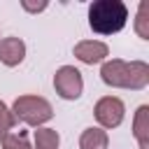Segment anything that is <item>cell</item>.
Listing matches in <instances>:
<instances>
[{
  "instance_id": "6da1fadb",
  "label": "cell",
  "mask_w": 149,
  "mask_h": 149,
  "mask_svg": "<svg viewBox=\"0 0 149 149\" xmlns=\"http://www.w3.org/2000/svg\"><path fill=\"white\" fill-rule=\"evenodd\" d=\"M100 79L112 86V88H130V91H142L149 84V65L144 61H102L100 65Z\"/></svg>"
},
{
  "instance_id": "7a4b0ae2",
  "label": "cell",
  "mask_w": 149,
  "mask_h": 149,
  "mask_svg": "<svg viewBox=\"0 0 149 149\" xmlns=\"http://www.w3.org/2000/svg\"><path fill=\"white\" fill-rule=\"evenodd\" d=\"M128 7L123 0H93L88 5V26L98 35H114L126 28Z\"/></svg>"
},
{
  "instance_id": "3957f363",
  "label": "cell",
  "mask_w": 149,
  "mask_h": 149,
  "mask_svg": "<svg viewBox=\"0 0 149 149\" xmlns=\"http://www.w3.org/2000/svg\"><path fill=\"white\" fill-rule=\"evenodd\" d=\"M9 109L16 121H23L33 128H40L54 119V107L42 95H19Z\"/></svg>"
},
{
  "instance_id": "277c9868",
  "label": "cell",
  "mask_w": 149,
  "mask_h": 149,
  "mask_svg": "<svg viewBox=\"0 0 149 149\" xmlns=\"http://www.w3.org/2000/svg\"><path fill=\"white\" fill-rule=\"evenodd\" d=\"M93 114H95L98 128L109 130V128L121 126V121H123V116H126V105H123V100L116 98V95H105V98H100V100L95 102Z\"/></svg>"
},
{
  "instance_id": "5b68a950",
  "label": "cell",
  "mask_w": 149,
  "mask_h": 149,
  "mask_svg": "<svg viewBox=\"0 0 149 149\" xmlns=\"http://www.w3.org/2000/svg\"><path fill=\"white\" fill-rule=\"evenodd\" d=\"M54 88L63 100H77L84 91V77L74 65H61L54 74Z\"/></svg>"
},
{
  "instance_id": "8992f818",
  "label": "cell",
  "mask_w": 149,
  "mask_h": 149,
  "mask_svg": "<svg viewBox=\"0 0 149 149\" xmlns=\"http://www.w3.org/2000/svg\"><path fill=\"white\" fill-rule=\"evenodd\" d=\"M74 58L86 63V65H95V63H102L107 56H109V47L100 40H81L74 44L72 49Z\"/></svg>"
},
{
  "instance_id": "52a82bcc",
  "label": "cell",
  "mask_w": 149,
  "mask_h": 149,
  "mask_svg": "<svg viewBox=\"0 0 149 149\" xmlns=\"http://www.w3.org/2000/svg\"><path fill=\"white\" fill-rule=\"evenodd\" d=\"M26 58V42L21 37H2L0 40V63L7 68L21 65Z\"/></svg>"
},
{
  "instance_id": "ba28073f",
  "label": "cell",
  "mask_w": 149,
  "mask_h": 149,
  "mask_svg": "<svg viewBox=\"0 0 149 149\" xmlns=\"http://www.w3.org/2000/svg\"><path fill=\"white\" fill-rule=\"evenodd\" d=\"M133 135L140 149H149V105H140L133 116Z\"/></svg>"
},
{
  "instance_id": "9c48e42d",
  "label": "cell",
  "mask_w": 149,
  "mask_h": 149,
  "mask_svg": "<svg viewBox=\"0 0 149 149\" xmlns=\"http://www.w3.org/2000/svg\"><path fill=\"white\" fill-rule=\"evenodd\" d=\"M107 147H109V135L98 126H91L79 135V149H107Z\"/></svg>"
},
{
  "instance_id": "30bf717a",
  "label": "cell",
  "mask_w": 149,
  "mask_h": 149,
  "mask_svg": "<svg viewBox=\"0 0 149 149\" xmlns=\"http://www.w3.org/2000/svg\"><path fill=\"white\" fill-rule=\"evenodd\" d=\"M33 142H35V149H58L61 135H58V130H54V128L40 126V128H35V133H33Z\"/></svg>"
},
{
  "instance_id": "8fae6325",
  "label": "cell",
  "mask_w": 149,
  "mask_h": 149,
  "mask_svg": "<svg viewBox=\"0 0 149 149\" xmlns=\"http://www.w3.org/2000/svg\"><path fill=\"white\" fill-rule=\"evenodd\" d=\"M0 142H2V149H33V147H30V142H28L26 130L9 133V135H5Z\"/></svg>"
},
{
  "instance_id": "7c38bea8",
  "label": "cell",
  "mask_w": 149,
  "mask_h": 149,
  "mask_svg": "<svg viewBox=\"0 0 149 149\" xmlns=\"http://www.w3.org/2000/svg\"><path fill=\"white\" fill-rule=\"evenodd\" d=\"M14 126H16V119H14L12 109H9V107L0 100V140H2L5 135H9Z\"/></svg>"
},
{
  "instance_id": "4fadbf2b",
  "label": "cell",
  "mask_w": 149,
  "mask_h": 149,
  "mask_svg": "<svg viewBox=\"0 0 149 149\" xmlns=\"http://www.w3.org/2000/svg\"><path fill=\"white\" fill-rule=\"evenodd\" d=\"M135 33L142 40H149V16H147V2H140L137 16H135Z\"/></svg>"
},
{
  "instance_id": "5bb4252c",
  "label": "cell",
  "mask_w": 149,
  "mask_h": 149,
  "mask_svg": "<svg viewBox=\"0 0 149 149\" xmlns=\"http://www.w3.org/2000/svg\"><path fill=\"white\" fill-rule=\"evenodd\" d=\"M21 7H23L26 12H33V14H37V12H42V9H47V2H37V5H33V2H28V0H23V2H21Z\"/></svg>"
}]
</instances>
